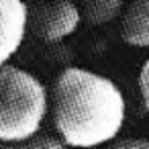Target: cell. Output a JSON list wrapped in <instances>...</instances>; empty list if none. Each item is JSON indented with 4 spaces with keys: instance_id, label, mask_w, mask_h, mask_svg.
I'll use <instances>...</instances> for the list:
<instances>
[{
    "instance_id": "1",
    "label": "cell",
    "mask_w": 149,
    "mask_h": 149,
    "mask_svg": "<svg viewBox=\"0 0 149 149\" xmlns=\"http://www.w3.org/2000/svg\"><path fill=\"white\" fill-rule=\"evenodd\" d=\"M51 116L65 145L94 149L116 139L125 125L127 104L110 78L84 68H68L53 84Z\"/></svg>"
},
{
    "instance_id": "2",
    "label": "cell",
    "mask_w": 149,
    "mask_h": 149,
    "mask_svg": "<svg viewBox=\"0 0 149 149\" xmlns=\"http://www.w3.org/2000/svg\"><path fill=\"white\" fill-rule=\"evenodd\" d=\"M49 110L43 82L17 65H0V143L25 141L39 135Z\"/></svg>"
},
{
    "instance_id": "3",
    "label": "cell",
    "mask_w": 149,
    "mask_h": 149,
    "mask_svg": "<svg viewBox=\"0 0 149 149\" xmlns=\"http://www.w3.org/2000/svg\"><path fill=\"white\" fill-rule=\"evenodd\" d=\"M82 23V10L72 0H43L29 10L31 33L47 43L63 41Z\"/></svg>"
},
{
    "instance_id": "4",
    "label": "cell",
    "mask_w": 149,
    "mask_h": 149,
    "mask_svg": "<svg viewBox=\"0 0 149 149\" xmlns=\"http://www.w3.org/2000/svg\"><path fill=\"white\" fill-rule=\"evenodd\" d=\"M29 29V8L23 0H0V65L21 49Z\"/></svg>"
},
{
    "instance_id": "5",
    "label": "cell",
    "mask_w": 149,
    "mask_h": 149,
    "mask_svg": "<svg viewBox=\"0 0 149 149\" xmlns=\"http://www.w3.org/2000/svg\"><path fill=\"white\" fill-rule=\"evenodd\" d=\"M120 37L127 45L149 47V0H131L120 17Z\"/></svg>"
},
{
    "instance_id": "6",
    "label": "cell",
    "mask_w": 149,
    "mask_h": 149,
    "mask_svg": "<svg viewBox=\"0 0 149 149\" xmlns=\"http://www.w3.org/2000/svg\"><path fill=\"white\" fill-rule=\"evenodd\" d=\"M123 8H125V0H84L80 10H82V19L88 25L100 27L123 17L125 13Z\"/></svg>"
},
{
    "instance_id": "7",
    "label": "cell",
    "mask_w": 149,
    "mask_h": 149,
    "mask_svg": "<svg viewBox=\"0 0 149 149\" xmlns=\"http://www.w3.org/2000/svg\"><path fill=\"white\" fill-rule=\"evenodd\" d=\"M0 149H65V143L51 135H35L25 141H13V143H0Z\"/></svg>"
},
{
    "instance_id": "8",
    "label": "cell",
    "mask_w": 149,
    "mask_h": 149,
    "mask_svg": "<svg viewBox=\"0 0 149 149\" xmlns=\"http://www.w3.org/2000/svg\"><path fill=\"white\" fill-rule=\"evenodd\" d=\"M100 149H149V139L141 137H129V139H114Z\"/></svg>"
},
{
    "instance_id": "9",
    "label": "cell",
    "mask_w": 149,
    "mask_h": 149,
    "mask_svg": "<svg viewBox=\"0 0 149 149\" xmlns=\"http://www.w3.org/2000/svg\"><path fill=\"white\" fill-rule=\"evenodd\" d=\"M139 92L145 108L149 110V59L141 65V72H139Z\"/></svg>"
}]
</instances>
